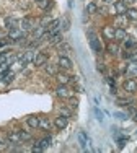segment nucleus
Segmentation results:
<instances>
[{
	"instance_id": "1",
	"label": "nucleus",
	"mask_w": 137,
	"mask_h": 153,
	"mask_svg": "<svg viewBox=\"0 0 137 153\" xmlns=\"http://www.w3.org/2000/svg\"><path fill=\"white\" fill-rule=\"evenodd\" d=\"M34 56H36L34 51H25V52L18 57V60H20V62H18V65H20V67H25L26 64H30V62L34 60Z\"/></svg>"
},
{
	"instance_id": "2",
	"label": "nucleus",
	"mask_w": 137,
	"mask_h": 153,
	"mask_svg": "<svg viewBox=\"0 0 137 153\" xmlns=\"http://www.w3.org/2000/svg\"><path fill=\"white\" fill-rule=\"evenodd\" d=\"M25 31L20 30V28H13V30H8V34H7V38L10 39V41H20V39H25Z\"/></svg>"
},
{
	"instance_id": "3",
	"label": "nucleus",
	"mask_w": 137,
	"mask_h": 153,
	"mask_svg": "<svg viewBox=\"0 0 137 153\" xmlns=\"http://www.w3.org/2000/svg\"><path fill=\"white\" fill-rule=\"evenodd\" d=\"M18 28H20V30H23L25 33H26V31H33L34 30V20H33V18H30V16H26V18H23V20H21L20 21V26H18Z\"/></svg>"
},
{
	"instance_id": "4",
	"label": "nucleus",
	"mask_w": 137,
	"mask_h": 153,
	"mask_svg": "<svg viewBox=\"0 0 137 153\" xmlns=\"http://www.w3.org/2000/svg\"><path fill=\"white\" fill-rule=\"evenodd\" d=\"M90 47H92V51L96 54H101V51H103V46H101V42H100V39L95 38L93 34H90Z\"/></svg>"
},
{
	"instance_id": "5",
	"label": "nucleus",
	"mask_w": 137,
	"mask_h": 153,
	"mask_svg": "<svg viewBox=\"0 0 137 153\" xmlns=\"http://www.w3.org/2000/svg\"><path fill=\"white\" fill-rule=\"evenodd\" d=\"M122 88H124L127 93H136L137 91V82L134 78H127L124 83H122Z\"/></svg>"
},
{
	"instance_id": "6",
	"label": "nucleus",
	"mask_w": 137,
	"mask_h": 153,
	"mask_svg": "<svg viewBox=\"0 0 137 153\" xmlns=\"http://www.w3.org/2000/svg\"><path fill=\"white\" fill-rule=\"evenodd\" d=\"M46 62H48V56L44 52H36L34 60H33V64L36 67H42V65H46Z\"/></svg>"
},
{
	"instance_id": "7",
	"label": "nucleus",
	"mask_w": 137,
	"mask_h": 153,
	"mask_svg": "<svg viewBox=\"0 0 137 153\" xmlns=\"http://www.w3.org/2000/svg\"><path fill=\"white\" fill-rule=\"evenodd\" d=\"M114 10H116V15H124L126 10H127V3L124 0H116L114 2Z\"/></svg>"
},
{
	"instance_id": "8",
	"label": "nucleus",
	"mask_w": 137,
	"mask_h": 153,
	"mask_svg": "<svg viewBox=\"0 0 137 153\" xmlns=\"http://www.w3.org/2000/svg\"><path fill=\"white\" fill-rule=\"evenodd\" d=\"M8 142L10 143H15V145H21L23 140L20 137V130H15V132H10L8 134Z\"/></svg>"
},
{
	"instance_id": "9",
	"label": "nucleus",
	"mask_w": 137,
	"mask_h": 153,
	"mask_svg": "<svg viewBox=\"0 0 137 153\" xmlns=\"http://www.w3.org/2000/svg\"><path fill=\"white\" fill-rule=\"evenodd\" d=\"M59 65L60 68H64V70H68V68H72V60L68 59L67 56H60L59 57Z\"/></svg>"
},
{
	"instance_id": "10",
	"label": "nucleus",
	"mask_w": 137,
	"mask_h": 153,
	"mask_svg": "<svg viewBox=\"0 0 137 153\" xmlns=\"http://www.w3.org/2000/svg\"><path fill=\"white\" fill-rule=\"evenodd\" d=\"M78 142H80V147L83 148V150H86V148H88V145L92 143V142H90V138L86 137L85 132H78ZM90 147H92V145H90Z\"/></svg>"
},
{
	"instance_id": "11",
	"label": "nucleus",
	"mask_w": 137,
	"mask_h": 153,
	"mask_svg": "<svg viewBox=\"0 0 137 153\" xmlns=\"http://www.w3.org/2000/svg\"><path fill=\"white\" fill-rule=\"evenodd\" d=\"M67 124H68V121H67L66 116H59V117H56V121H54V126H56L57 129H60V130L66 129Z\"/></svg>"
},
{
	"instance_id": "12",
	"label": "nucleus",
	"mask_w": 137,
	"mask_h": 153,
	"mask_svg": "<svg viewBox=\"0 0 137 153\" xmlns=\"http://www.w3.org/2000/svg\"><path fill=\"white\" fill-rule=\"evenodd\" d=\"M18 25H20V21H18L16 18H13V16H7V18H5V26L8 28V30L18 28Z\"/></svg>"
},
{
	"instance_id": "13",
	"label": "nucleus",
	"mask_w": 137,
	"mask_h": 153,
	"mask_svg": "<svg viewBox=\"0 0 137 153\" xmlns=\"http://www.w3.org/2000/svg\"><path fill=\"white\" fill-rule=\"evenodd\" d=\"M114 39H116V41H124L126 39V30L124 28H114Z\"/></svg>"
},
{
	"instance_id": "14",
	"label": "nucleus",
	"mask_w": 137,
	"mask_h": 153,
	"mask_svg": "<svg viewBox=\"0 0 137 153\" xmlns=\"http://www.w3.org/2000/svg\"><path fill=\"white\" fill-rule=\"evenodd\" d=\"M56 94L59 98H68V90H67V86L66 85H59L56 88Z\"/></svg>"
},
{
	"instance_id": "15",
	"label": "nucleus",
	"mask_w": 137,
	"mask_h": 153,
	"mask_svg": "<svg viewBox=\"0 0 137 153\" xmlns=\"http://www.w3.org/2000/svg\"><path fill=\"white\" fill-rule=\"evenodd\" d=\"M124 15L127 16L129 21H137V8H129L127 7V10H126Z\"/></svg>"
},
{
	"instance_id": "16",
	"label": "nucleus",
	"mask_w": 137,
	"mask_h": 153,
	"mask_svg": "<svg viewBox=\"0 0 137 153\" xmlns=\"http://www.w3.org/2000/svg\"><path fill=\"white\" fill-rule=\"evenodd\" d=\"M38 143H39V147H41L42 150H46V148H49V147H51V143H52V138H51V135H48V137L41 138V140H39Z\"/></svg>"
},
{
	"instance_id": "17",
	"label": "nucleus",
	"mask_w": 137,
	"mask_h": 153,
	"mask_svg": "<svg viewBox=\"0 0 137 153\" xmlns=\"http://www.w3.org/2000/svg\"><path fill=\"white\" fill-rule=\"evenodd\" d=\"M39 129L51 130V121H49L48 117H39Z\"/></svg>"
},
{
	"instance_id": "18",
	"label": "nucleus",
	"mask_w": 137,
	"mask_h": 153,
	"mask_svg": "<svg viewBox=\"0 0 137 153\" xmlns=\"http://www.w3.org/2000/svg\"><path fill=\"white\" fill-rule=\"evenodd\" d=\"M57 82H59V85H67L68 82L72 80V76H68L67 74H57Z\"/></svg>"
},
{
	"instance_id": "19",
	"label": "nucleus",
	"mask_w": 137,
	"mask_h": 153,
	"mask_svg": "<svg viewBox=\"0 0 137 153\" xmlns=\"http://www.w3.org/2000/svg\"><path fill=\"white\" fill-rule=\"evenodd\" d=\"M26 122H28V126H30L31 129H38L39 127V117L38 116H30Z\"/></svg>"
},
{
	"instance_id": "20",
	"label": "nucleus",
	"mask_w": 137,
	"mask_h": 153,
	"mask_svg": "<svg viewBox=\"0 0 137 153\" xmlns=\"http://www.w3.org/2000/svg\"><path fill=\"white\" fill-rule=\"evenodd\" d=\"M103 36L106 39H114V28L113 26H104L103 28Z\"/></svg>"
},
{
	"instance_id": "21",
	"label": "nucleus",
	"mask_w": 137,
	"mask_h": 153,
	"mask_svg": "<svg viewBox=\"0 0 137 153\" xmlns=\"http://www.w3.org/2000/svg\"><path fill=\"white\" fill-rule=\"evenodd\" d=\"M38 7H39L41 10H44V12H48V10H51L52 2H51V0H39V2H38Z\"/></svg>"
},
{
	"instance_id": "22",
	"label": "nucleus",
	"mask_w": 137,
	"mask_h": 153,
	"mask_svg": "<svg viewBox=\"0 0 137 153\" xmlns=\"http://www.w3.org/2000/svg\"><path fill=\"white\" fill-rule=\"evenodd\" d=\"M62 41V34H60V31H57V33H54V34L49 38V44H59V42Z\"/></svg>"
},
{
	"instance_id": "23",
	"label": "nucleus",
	"mask_w": 137,
	"mask_h": 153,
	"mask_svg": "<svg viewBox=\"0 0 137 153\" xmlns=\"http://www.w3.org/2000/svg\"><path fill=\"white\" fill-rule=\"evenodd\" d=\"M46 74L48 75H57L59 74V72H57V67H59V65H52V64H48V62H46Z\"/></svg>"
},
{
	"instance_id": "24",
	"label": "nucleus",
	"mask_w": 137,
	"mask_h": 153,
	"mask_svg": "<svg viewBox=\"0 0 137 153\" xmlns=\"http://www.w3.org/2000/svg\"><path fill=\"white\" fill-rule=\"evenodd\" d=\"M13 78H15V74H13V72H5V74L2 75V82L5 83V85L12 83V82H13Z\"/></svg>"
},
{
	"instance_id": "25",
	"label": "nucleus",
	"mask_w": 137,
	"mask_h": 153,
	"mask_svg": "<svg viewBox=\"0 0 137 153\" xmlns=\"http://www.w3.org/2000/svg\"><path fill=\"white\" fill-rule=\"evenodd\" d=\"M106 51L111 54V56H116V54L119 52V47H118L116 42H109V44H108V47H106Z\"/></svg>"
},
{
	"instance_id": "26",
	"label": "nucleus",
	"mask_w": 137,
	"mask_h": 153,
	"mask_svg": "<svg viewBox=\"0 0 137 153\" xmlns=\"http://www.w3.org/2000/svg\"><path fill=\"white\" fill-rule=\"evenodd\" d=\"M126 72H127V75L136 76L137 75V62H131V65H127V68H126Z\"/></svg>"
},
{
	"instance_id": "27",
	"label": "nucleus",
	"mask_w": 137,
	"mask_h": 153,
	"mask_svg": "<svg viewBox=\"0 0 137 153\" xmlns=\"http://www.w3.org/2000/svg\"><path fill=\"white\" fill-rule=\"evenodd\" d=\"M124 47L126 49H132V47H136V41L132 38H127L126 36V39H124Z\"/></svg>"
},
{
	"instance_id": "28",
	"label": "nucleus",
	"mask_w": 137,
	"mask_h": 153,
	"mask_svg": "<svg viewBox=\"0 0 137 153\" xmlns=\"http://www.w3.org/2000/svg\"><path fill=\"white\" fill-rule=\"evenodd\" d=\"M98 12V7L95 5V3H88L86 5V13H90V15H93V13Z\"/></svg>"
},
{
	"instance_id": "29",
	"label": "nucleus",
	"mask_w": 137,
	"mask_h": 153,
	"mask_svg": "<svg viewBox=\"0 0 137 153\" xmlns=\"http://www.w3.org/2000/svg\"><path fill=\"white\" fill-rule=\"evenodd\" d=\"M20 137H21V140H23V142L31 140V134L30 132H25V130H20Z\"/></svg>"
},
{
	"instance_id": "30",
	"label": "nucleus",
	"mask_w": 137,
	"mask_h": 153,
	"mask_svg": "<svg viewBox=\"0 0 137 153\" xmlns=\"http://www.w3.org/2000/svg\"><path fill=\"white\" fill-rule=\"evenodd\" d=\"M51 21H52V20H51V16H49V15H46V16H42V20H41V25H39V26L46 28L49 23H51Z\"/></svg>"
},
{
	"instance_id": "31",
	"label": "nucleus",
	"mask_w": 137,
	"mask_h": 153,
	"mask_svg": "<svg viewBox=\"0 0 137 153\" xmlns=\"http://www.w3.org/2000/svg\"><path fill=\"white\" fill-rule=\"evenodd\" d=\"M93 112H95V116H96V119H98L100 122H103L104 121V117H103V112L100 111L98 108H93Z\"/></svg>"
},
{
	"instance_id": "32",
	"label": "nucleus",
	"mask_w": 137,
	"mask_h": 153,
	"mask_svg": "<svg viewBox=\"0 0 137 153\" xmlns=\"http://www.w3.org/2000/svg\"><path fill=\"white\" fill-rule=\"evenodd\" d=\"M10 68V64L8 62H3V64H0V75H3L5 72H8Z\"/></svg>"
},
{
	"instance_id": "33",
	"label": "nucleus",
	"mask_w": 137,
	"mask_h": 153,
	"mask_svg": "<svg viewBox=\"0 0 137 153\" xmlns=\"http://www.w3.org/2000/svg\"><path fill=\"white\" fill-rule=\"evenodd\" d=\"M114 117H118V119H127L129 117V114H126V112H114Z\"/></svg>"
},
{
	"instance_id": "34",
	"label": "nucleus",
	"mask_w": 137,
	"mask_h": 153,
	"mask_svg": "<svg viewBox=\"0 0 137 153\" xmlns=\"http://www.w3.org/2000/svg\"><path fill=\"white\" fill-rule=\"evenodd\" d=\"M126 142H127V138H126V137H124V138H121V137L118 138V143H119V148H124Z\"/></svg>"
},
{
	"instance_id": "35",
	"label": "nucleus",
	"mask_w": 137,
	"mask_h": 153,
	"mask_svg": "<svg viewBox=\"0 0 137 153\" xmlns=\"http://www.w3.org/2000/svg\"><path fill=\"white\" fill-rule=\"evenodd\" d=\"M60 25H62V30H64V31H67L68 28H70V26H68V20H64V21H60Z\"/></svg>"
},
{
	"instance_id": "36",
	"label": "nucleus",
	"mask_w": 137,
	"mask_h": 153,
	"mask_svg": "<svg viewBox=\"0 0 137 153\" xmlns=\"http://www.w3.org/2000/svg\"><path fill=\"white\" fill-rule=\"evenodd\" d=\"M60 116H66V117H70V111H68V109H60Z\"/></svg>"
},
{
	"instance_id": "37",
	"label": "nucleus",
	"mask_w": 137,
	"mask_h": 153,
	"mask_svg": "<svg viewBox=\"0 0 137 153\" xmlns=\"http://www.w3.org/2000/svg\"><path fill=\"white\" fill-rule=\"evenodd\" d=\"M34 153H39V152H42V148L39 147V143H36V145H33V148H31Z\"/></svg>"
},
{
	"instance_id": "38",
	"label": "nucleus",
	"mask_w": 137,
	"mask_h": 153,
	"mask_svg": "<svg viewBox=\"0 0 137 153\" xmlns=\"http://www.w3.org/2000/svg\"><path fill=\"white\" fill-rule=\"evenodd\" d=\"M70 106H72V108H74V109H75V108H77V106H78V101H77V100H75V98H72V100H70Z\"/></svg>"
},
{
	"instance_id": "39",
	"label": "nucleus",
	"mask_w": 137,
	"mask_h": 153,
	"mask_svg": "<svg viewBox=\"0 0 137 153\" xmlns=\"http://www.w3.org/2000/svg\"><path fill=\"white\" fill-rule=\"evenodd\" d=\"M96 65H98V67H96V68H98L100 72H103V70H104V65H103V64H100V62H98V64H96Z\"/></svg>"
},
{
	"instance_id": "40",
	"label": "nucleus",
	"mask_w": 137,
	"mask_h": 153,
	"mask_svg": "<svg viewBox=\"0 0 137 153\" xmlns=\"http://www.w3.org/2000/svg\"><path fill=\"white\" fill-rule=\"evenodd\" d=\"M106 82H108V83H109V85H111V86H114V80H113V78H106Z\"/></svg>"
},
{
	"instance_id": "41",
	"label": "nucleus",
	"mask_w": 137,
	"mask_h": 153,
	"mask_svg": "<svg viewBox=\"0 0 137 153\" xmlns=\"http://www.w3.org/2000/svg\"><path fill=\"white\" fill-rule=\"evenodd\" d=\"M7 34H8V33H3V31H0V38H7Z\"/></svg>"
},
{
	"instance_id": "42",
	"label": "nucleus",
	"mask_w": 137,
	"mask_h": 153,
	"mask_svg": "<svg viewBox=\"0 0 137 153\" xmlns=\"http://www.w3.org/2000/svg\"><path fill=\"white\" fill-rule=\"evenodd\" d=\"M5 44H7V41H0V47H3Z\"/></svg>"
},
{
	"instance_id": "43",
	"label": "nucleus",
	"mask_w": 137,
	"mask_h": 153,
	"mask_svg": "<svg viewBox=\"0 0 137 153\" xmlns=\"http://www.w3.org/2000/svg\"><path fill=\"white\" fill-rule=\"evenodd\" d=\"M126 3H132V2H136V0H124Z\"/></svg>"
},
{
	"instance_id": "44",
	"label": "nucleus",
	"mask_w": 137,
	"mask_h": 153,
	"mask_svg": "<svg viewBox=\"0 0 137 153\" xmlns=\"http://www.w3.org/2000/svg\"><path fill=\"white\" fill-rule=\"evenodd\" d=\"M104 2H106V3H111V2H113V0H104Z\"/></svg>"
},
{
	"instance_id": "45",
	"label": "nucleus",
	"mask_w": 137,
	"mask_h": 153,
	"mask_svg": "<svg viewBox=\"0 0 137 153\" xmlns=\"http://www.w3.org/2000/svg\"><path fill=\"white\" fill-rule=\"evenodd\" d=\"M34 2H39V0H34Z\"/></svg>"
}]
</instances>
